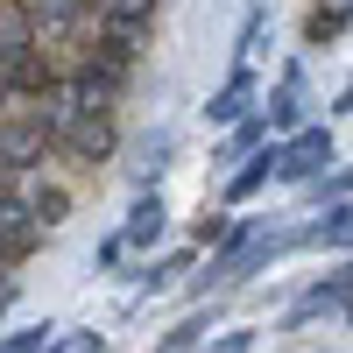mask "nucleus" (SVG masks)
<instances>
[{"instance_id":"f257e3e1","label":"nucleus","mask_w":353,"mask_h":353,"mask_svg":"<svg viewBox=\"0 0 353 353\" xmlns=\"http://www.w3.org/2000/svg\"><path fill=\"white\" fill-rule=\"evenodd\" d=\"M50 141H64L78 163H99L113 149V106H78V113H57L50 121Z\"/></svg>"},{"instance_id":"f03ea898","label":"nucleus","mask_w":353,"mask_h":353,"mask_svg":"<svg viewBox=\"0 0 353 353\" xmlns=\"http://www.w3.org/2000/svg\"><path fill=\"white\" fill-rule=\"evenodd\" d=\"M332 163V128H290V141L276 149V176L283 184H311Z\"/></svg>"},{"instance_id":"7ed1b4c3","label":"nucleus","mask_w":353,"mask_h":353,"mask_svg":"<svg viewBox=\"0 0 353 353\" xmlns=\"http://www.w3.org/2000/svg\"><path fill=\"white\" fill-rule=\"evenodd\" d=\"M28 14H36L43 36H92V21L106 8H99V0H28Z\"/></svg>"},{"instance_id":"20e7f679","label":"nucleus","mask_w":353,"mask_h":353,"mask_svg":"<svg viewBox=\"0 0 353 353\" xmlns=\"http://www.w3.org/2000/svg\"><path fill=\"white\" fill-rule=\"evenodd\" d=\"M28 57H36V14H28L21 0H0V64L21 71Z\"/></svg>"},{"instance_id":"39448f33","label":"nucleus","mask_w":353,"mask_h":353,"mask_svg":"<svg viewBox=\"0 0 353 353\" xmlns=\"http://www.w3.org/2000/svg\"><path fill=\"white\" fill-rule=\"evenodd\" d=\"M261 121H269V134L304 128V64H290V71L276 78V92H269V106H261Z\"/></svg>"},{"instance_id":"423d86ee","label":"nucleus","mask_w":353,"mask_h":353,"mask_svg":"<svg viewBox=\"0 0 353 353\" xmlns=\"http://www.w3.org/2000/svg\"><path fill=\"white\" fill-rule=\"evenodd\" d=\"M43 149H50V113H28L21 128H0V163L8 170H28Z\"/></svg>"},{"instance_id":"0eeeda50","label":"nucleus","mask_w":353,"mask_h":353,"mask_svg":"<svg viewBox=\"0 0 353 353\" xmlns=\"http://www.w3.org/2000/svg\"><path fill=\"white\" fill-rule=\"evenodd\" d=\"M269 176H276V149L261 141V149H248L241 163H233V176H226V205H248V198H261V191H269Z\"/></svg>"},{"instance_id":"6e6552de","label":"nucleus","mask_w":353,"mask_h":353,"mask_svg":"<svg viewBox=\"0 0 353 353\" xmlns=\"http://www.w3.org/2000/svg\"><path fill=\"white\" fill-rule=\"evenodd\" d=\"M248 106H254V64H241V57H233V71H226V85L212 92V106H205V113H212L219 128H233Z\"/></svg>"},{"instance_id":"1a4fd4ad","label":"nucleus","mask_w":353,"mask_h":353,"mask_svg":"<svg viewBox=\"0 0 353 353\" xmlns=\"http://www.w3.org/2000/svg\"><path fill=\"white\" fill-rule=\"evenodd\" d=\"M163 226H170L163 191H141V198H134V212H128V226H121V248H156V241H163Z\"/></svg>"},{"instance_id":"9d476101","label":"nucleus","mask_w":353,"mask_h":353,"mask_svg":"<svg viewBox=\"0 0 353 353\" xmlns=\"http://www.w3.org/2000/svg\"><path fill=\"white\" fill-rule=\"evenodd\" d=\"M304 248H353V205H325V219H318L311 233H304Z\"/></svg>"},{"instance_id":"9b49d317","label":"nucleus","mask_w":353,"mask_h":353,"mask_svg":"<svg viewBox=\"0 0 353 353\" xmlns=\"http://www.w3.org/2000/svg\"><path fill=\"white\" fill-rule=\"evenodd\" d=\"M261 141H269V121H261V113L248 121V113H241V128H233V134H226V149H219V170H233L248 149H261Z\"/></svg>"},{"instance_id":"f8f14e48","label":"nucleus","mask_w":353,"mask_h":353,"mask_svg":"<svg viewBox=\"0 0 353 353\" xmlns=\"http://www.w3.org/2000/svg\"><path fill=\"white\" fill-rule=\"evenodd\" d=\"M346 21H353V0H332V8H311L304 36H311V43H339V36H346Z\"/></svg>"},{"instance_id":"ddd939ff","label":"nucleus","mask_w":353,"mask_h":353,"mask_svg":"<svg viewBox=\"0 0 353 353\" xmlns=\"http://www.w3.org/2000/svg\"><path fill=\"white\" fill-rule=\"evenodd\" d=\"M184 269H198V254H184V248H176V254H163V261H149V276H141V290H163L170 276H184Z\"/></svg>"},{"instance_id":"4468645a","label":"nucleus","mask_w":353,"mask_h":353,"mask_svg":"<svg viewBox=\"0 0 353 353\" xmlns=\"http://www.w3.org/2000/svg\"><path fill=\"white\" fill-rule=\"evenodd\" d=\"M205 332H212V311H198V318H184V325H170L156 346H170V353H176V346H198Z\"/></svg>"},{"instance_id":"2eb2a0df","label":"nucleus","mask_w":353,"mask_h":353,"mask_svg":"<svg viewBox=\"0 0 353 353\" xmlns=\"http://www.w3.org/2000/svg\"><path fill=\"white\" fill-rule=\"evenodd\" d=\"M0 346H8V353H43L50 346V325H21V332H8Z\"/></svg>"},{"instance_id":"dca6fc26","label":"nucleus","mask_w":353,"mask_h":353,"mask_svg":"<svg viewBox=\"0 0 353 353\" xmlns=\"http://www.w3.org/2000/svg\"><path fill=\"white\" fill-rule=\"evenodd\" d=\"M163 163H170V141L156 134L149 149H141V170H134V176H141V184H149V176H163Z\"/></svg>"},{"instance_id":"f3484780","label":"nucleus","mask_w":353,"mask_h":353,"mask_svg":"<svg viewBox=\"0 0 353 353\" xmlns=\"http://www.w3.org/2000/svg\"><path fill=\"white\" fill-rule=\"evenodd\" d=\"M353 191V170H332V176H311V198H346Z\"/></svg>"},{"instance_id":"a211bd4d","label":"nucleus","mask_w":353,"mask_h":353,"mask_svg":"<svg viewBox=\"0 0 353 353\" xmlns=\"http://www.w3.org/2000/svg\"><path fill=\"white\" fill-rule=\"evenodd\" d=\"M106 14H121V21H149L156 14V0H99Z\"/></svg>"},{"instance_id":"6ab92c4d","label":"nucleus","mask_w":353,"mask_h":353,"mask_svg":"<svg viewBox=\"0 0 353 353\" xmlns=\"http://www.w3.org/2000/svg\"><path fill=\"white\" fill-rule=\"evenodd\" d=\"M50 346H64V353H99L106 339H99V332H64V339H50Z\"/></svg>"},{"instance_id":"aec40b11","label":"nucleus","mask_w":353,"mask_h":353,"mask_svg":"<svg viewBox=\"0 0 353 353\" xmlns=\"http://www.w3.org/2000/svg\"><path fill=\"white\" fill-rule=\"evenodd\" d=\"M212 346H219V353H248V346H254V332H219Z\"/></svg>"},{"instance_id":"412c9836","label":"nucleus","mask_w":353,"mask_h":353,"mask_svg":"<svg viewBox=\"0 0 353 353\" xmlns=\"http://www.w3.org/2000/svg\"><path fill=\"white\" fill-rule=\"evenodd\" d=\"M8 92H14V71H8V64H0V106H8Z\"/></svg>"},{"instance_id":"4be33fe9","label":"nucleus","mask_w":353,"mask_h":353,"mask_svg":"<svg viewBox=\"0 0 353 353\" xmlns=\"http://www.w3.org/2000/svg\"><path fill=\"white\" fill-rule=\"evenodd\" d=\"M332 113H353V85H346V92H339V99H332Z\"/></svg>"},{"instance_id":"5701e85b","label":"nucleus","mask_w":353,"mask_h":353,"mask_svg":"<svg viewBox=\"0 0 353 353\" xmlns=\"http://www.w3.org/2000/svg\"><path fill=\"white\" fill-rule=\"evenodd\" d=\"M339 311H346V318H353V297H346V304H339Z\"/></svg>"}]
</instances>
